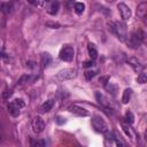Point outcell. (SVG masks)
Here are the masks:
<instances>
[{
	"instance_id": "1",
	"label": "cell",
	"mask_w": 147,
	"mask_h": 147,
	"mask_svg": "<svg viewBox=\"0 0 147 147\" xmlns=\"http://www.w3.org/2000/svg\"><path fill=\"white\" fill-rule=\"evenodd\" d=\"M109 26H110L109 30H111L117 36V38L121 41H126L127 33H126V26H125V24L119 23V22H115V23H110Z\"/></svg>"
},
{
	"instance_id": "2",
	"label": "cell",
	"mask_w": 147,
	"mask_h": 147,
	"mask_svg": "<svg viewBox=\"0 0 147 147\" xmlns=\"http://www.w3.org/2000/svg\"><path fill=\"white\" fill-rule=\"evenodd\" d=\"M92 126L96 132L100 133H105L106 131H108V126L107 123L103 121V118L101 116H93L92 117Z\"/></svg>"
},
{
	"instance_id": "3",
	"label": "cell",
	"mask_w": 147,
	"mask_h": 147,
	"mask_svg": "<svg viewBox=\"0 0 147 147\" xmlns=\"http://www.w3.org/2000/svg\"><path fill=\"white\" fill-rule=\"evenodd\" d=\"M77 75V70L76 69H72V68H67V69H63L61 71L57 72L55 79L56 80H60V82H63V80H68V79H72L75 78Z\"/></svg>"
},
{
	"instance_id": "4",
	"label": "cell",
	"mask_w": 147,
	"mask_h": 147,
	"mask_svg": "<svg viewBox=\"0 0 147 147\" xmlns=\"http://www.w3.org/2000/svg\"><path fill=\"white\" fill-rule=\"evenodd\" d=\"M74 55H75V49L72 46H64L61 51H60V59L62 61H65V62H70L72 61L74 59Z\"/></svg>"
},
{
	"instance_id": "5",
	"label": "cell",
	"mask_w": 147,
	"mask_h": 147,
	"mask_svg": "<svg viewBox=\"0 0 147 147\" xmlns=\"http://www.w3.org/2000/svg\"><path fill=\"white\" fill-rule=\"evenodd\" d=\"M117 9L121 14V17L123 21H127L130 17H131V9L124 3V2H119L117 5Z\"/></svg>"
},
{
	"instance_id": "6",
	"label": "cell",
	"mask_w": 147,
	"mask_h": 147,
	"mask_svg": "<svg viewBox=\"0 0 147 147\" xmlns=\"http://www.w3.org/2000/svg\"><path fill=\"white\" fill-rule=\"evenodd\" d=\"M45 129V123H44V119L39 116L34 117L32 119V130L34 133H41Z\"/></svg>"
},
{
	"instance_id": "7",
	"label": "cell",
	"mask_w": 147,
	"mask_h": 147,
	"mask_svg": "<svg viewBox=\"0 0 147 147\" xmlns=\"http://www.w3.org/2000/svg\"><path fill=\"white\" fill-rule=\"evenodd\" d=\"M45 2L48 3V6H47V13L48 14H51V15L57 14L59 8H60V3L57 0H45Z\"/></svg>"
},
{
	"instance_id": "8",
	"label": "cell",
	"mask_w": 147,
	"mask_h": 147,
	"mask_svg": "<svg viewBox=\"0 0 147 147\" xmlns=\"http://www.w3.org/2000/svg\"><path fill=\"white\" fill-rule=\"evenodd\" d=\"M127 38H129V39H127V45H129L131 48L136 49V48H138V47L140 46L141 40L138 38V36H137V33H136V32L131 33V36H130V37H127Z\"/></svg>"
},
{
	"instance_id": "9",
	"label": "cell",
	"mask_w": 147,
	"mask_h": 147,
	"mask_svg": "<svg viewBox=\"0 0 147 147\" xmlns=\"http://www.w3.org/2000/svg\"><path fill=\"white\" fill-rule=\"evenodd\" d=\"M69 110H70L71 113H74V114L78 115V116H82V117H86V116H88V114H90L88 110H86L85 108H82V107H79V106H77V105L70 106Z\"/></svg>"
},
{
	"instance_id": "10",
	"label": "cell",
	"mask_w": 147,
	"mask_h": 147,
	"mask_svg": "<svg viewBox=\"0 0 147 147\" xmlns=\"http://www.w3.org/2000/svg\"><path fill=\"white\" fill-rule=\"evenodd\" d=\"M127 63L133 68V70H134L136 72H139V71L142 70V64L140 63V61H139L137 57H130V59L127 60Z\"/></svg>"
},
{
	"instance_id": "11",
	"label": "cell",
	"mask_w": 147,
	"mask_h": 147,
	"mask_svg": "<svg viewBox=\"0 0 147 147\" xmlns=\"http://www.w3.org/2000/svg\"><path fill=\"white\" fill-rule=\"evenodd\" d=\"M146 14H147V3L144 1V2H140L137 6V15L140 18H145Z\"/></svg>"
},
{
	"instance_id": "12",
	"label": "cell",
	"mask_w": 147,
	"mask_h": 147,
	"mask_svg": "<svg viewBox=\"0 0 147 147\" xmlns=\"http://www.w3.org/2000/svg\"><path fill=\"white\" fill-rule=\"evenodd\" d=\"M54 102H55L54 99H48L47 101H45V102L41 105V108H40L41 111H42V113H47V111H49V110L53 108Z\"/></svg>"
},
{
	"instance_id": "13",
	"label": "cell",
	"mask_w": 147,
	"mask_h": 147,
	"mask_svg": "<svg viewBox=\"0 0 147 147\" xmlns=\"http://www.w3.org/2000/svg\"><path fill=\"white\" fill-rule=\"evenodd\" d=\"M52 61V56L48 54V53H42L41 56H40V62H41V65L42 68H46Z\"/></svg>"
},
{
	"instance_id": "14",
	"label": "cell",
	"mask_w": 147,
	"mask_h": 147,
	"mask_svg": "<svg viewBox=\"0 0 147 147\" xmlns=\"http://www.w3.org/2000/svg\"><path fill=\"white\" fill-rule=\"evenodd\" d=\"M20 109H21V108H18L14 102H10V103L8 105V111H9V114H10L11 116H14V117L18 116Z\"/></svg>"
},
{
	"instance_id": "15",
	"label": "cell",
	"mask_w": 147,
	"mask_h": 147,
	"mask_svg": "<svg viewBox=\"0 0 147 147\" xmlns=\"http://www.w3.org/2000/svg\"><path fill=\"white\" fill-rule=\"evenodd\" d=\"M131 96H132V90L131 88H125L124 92H123V95H122V102L127 103L131 100Z\"/></svg>"
},
{
	"instance_id": "16",
	"label": "cell",
	"mask_w": 147,
	"mask_h": 147,
	"mask_svg": "<svg viewBox=\"0 0 147 147\" xmlns=\"http://www.w3.org/2000/svg\"><path fill=\"white\" fill-rule=\"evenodd\" d=\"M87 51H88V55H90L91 60H95L96 56H98V51H96V48L94 47L93 44H88V46H87Z\"/></svg>"
},
{
	"instance_id": "17",
	"label": "cell",
	"mask_w": 147,
	"mask_h": 147,
	"mask_svg": "<svg viewBox=\"0 0 147 147\" xmlns=\"http://www.w3.org/2000/svg\"><path fill=\"white\" fill-rule=\"evenodd\" d=\"M29 79H30V75H23L18 80H17V84H16V86L17 87H21V86H23L24 84H26L28 82H29Z\"/></svg>"
},
{
	"instance_id": "18",
	"label": "cell",
	"mask_w": 147,
	"mask_h": 147,
	"mask_svg": "<svg viewBox=\"0 0 147 147\" xmlns=\"http://www.w3.org/2000/svg\"><path fill=\"white\" fill-rule=\"evenodd\" d=\"M0 7H1V10L5 13V14H10L11 13V5H9V3H1L0 5Z\"/></svg>"
},
{
	"instance_id": "19",
	"label": "cell",
	"mask_w": 147,
	"mask_h": 147,
	"mask_svg": "<svg viewBox=\"0 0 147 147\" xmlns=\"http://www.w3.org/2000/svg\"><path fill=\"white\" fill-rule=\"evenodd\" d=\"M85 10V5L83 2H77L75 5V11L77 14H83V11Z\"/></svg>"
},
{
	"instance_id": "20",
	"label": "cell",
	"mask_w": 147,
	"mask_h": 147,
	"mask_svg": "<svg viewBox=\"0 0 147 147\" xmlns=\"http://www.w3.org/2000/svg\"><path fill=\"white\" fill-rule=\"evenodd\" d=\"M122 125V129H123V131L125 132V134L127 136V137H130V138H132L133 137V133H132V131H131V129L129 127V125H126V124H121Z\"/></svg>"
},
{
	"instance_id": "21",
	"label": "cell",
	"mask_w": 147,
	"mask_h": 147,
	"mask_svg": "<svg viewBox=\"0 0 147 147\" xmlns=\"http://www.w3.org/2000/svg\"><path fill=\"white\" fill-rule=\"evenodd\" d=\"M125 118H126V121H127V123H130V124H133V122H134V116H133V114H132V111H126V114H125Z\"/></svg>"
},
{
	"instance_id": "22",
	"label": "cell",
	"mask_w": 147,
	"mask_h": 147,
	"mask_svg": "<svg viewBox=\"0 0 147 147\" xmlns=\"http://www.w3.org/2000/svg\"><path fill=\"white\" fill-rule=\"evenodd\" d=\"M146 79H147V76L145 72H140L139 76H138V83L139 84H145L146 83Z\"/></svg>"
},
{
	"instance_id": "23",
	"label": "cell",
	"mask_w": 147,
	"mask_h": 147,
	"mask_svg": "<svg viewBox=\"0 0 147 147\" xmlns=\"http://www.w3.org/2000/svg\"><path fill=\"white\" fill-rule=\"evenodd\" d=\"M95 74H96V70H87L86 72H85V77H86V79H92L94 76H95Z\"/></svg>"
},
{
	"instance_id": "24",
	"label": "cell",
	"mask_w": 147,
	"mask_h": 147,
	"mask_svg": "<svg viewBox=\"0 0 147 147\" xmlns=\"http://www.w3.org/2000/svg\"><path fill=\"white\" fill-rule=\"evenodd\" d=\"M13 102H14L18 108H23V107L25 106V103H24V101H23L22 99H16V100H14Z\"/></svg>"
},
{
	"instance_id": "25",
	"label": "cell",
	"mask_w": 147,
	"mask_h": 147,
	"mask_svg": "<svg viewBox=\"0 0 147 147\" xmlns=\"http://www.w3.org/2000/svg\"><path fill=\"white\" fill-rule=\"evenodd\" d=\"M13 94V91L11 90H6L5 92H3V94H2V96H3V99L5 100H7V99H9V96Z\"/></svg>"
},
{
	"instance_id": "26",
	"label": "cell",
	"mask_w": 147,
	"mask_h": 147,
	"mask_svg": "<svg viewBox=\"0 0 147 147\" xmlns=\"http://www.w3.org/2000/svg\"><path fill=\"white\" fill-rule=\"evenodd\" d=\"M83 65H84L85 68H90V67H93V65H94V60H90V61H86V62H84V63H83Z\"/></svg>"
},
{
	"instance_id": "27",
	"label": "cell",
	"mask_w": 147,
	"mask_h": 147,
	"mask_svg": "<svg viewBox=\"0 0 147 147\" xmlns=\"http://www.w3.org/2000/svg\"><path fill=\"white\" fill-rule=\"evenodd\" d=\"M46 25H47V26H52L53 29H57V28H60V24H59V23H54V22H47Z\"/></svg>"
},
{
	"instance_id": "28",
	"label": "cell",
	"mask_w": 147,
	"mask_h": 147,
	"mask_svg": "<svg viewBox=\"0 0 147 147\" xmlns=\"http://www.w3.org/2000/svg\"><path fill=\"white\" fill-rule=\"evenodd\" d=\"M65 122V118H63V117H61V116H57L56 117V123L57 124H63Z\"/></svg>"
},
{
	"instance_id": "29",
	"label": "cell",
	"mask_w": 147,
	"mask_h": 147,
	"mask_svg": "<svg viewBox=\"0 0 147 147\" xmlns=\"http://www.w3.org/2000/svg\"><path fill=\"white\" fill-rule=\"evenodd\" d=\"M32 145H34V146H45V145H46V142H45L44 140H39V141H36V142H33Z\"/></svg>"
},
{
	"instance_id": "30",
	"label": "cell",
	"mask_w": 147,
	"mask_h": 147,
	"mask_svg": "<svg viewBox=\"0 0 147 147\" xmlns=\"http://www.w3.org/2000/svg\"><path fill=\"white\" fill-rule=\"evenodd\" d=\"M29 3H31L32 6H38L39 5V0H28Z\"/></svg>"
},
{
	"instance_id": "31",
	"label": "cell",
	"mask_w": 147,
	"mask_h": 147,
	"mask_svg": "<svg viewBox=\"0 0 147 147\" xmlns=\"http://www.w3.org/2000/svg\"><path fill=\"white\" fill-rule=\"evenodd\" d=\"M100 82H102L103 85H107V83H108V77H102V78H100Z\"/></svg>"
},
{
	"instance_id": "32",
	"label": "cell",
	"mask_w": 147,
	"mask_h": 147,
	"mask_svg": "<svg viewBox=\"0 0 147 147\" xmlns=\"http://www.w3.org/2000/svg\"><path fill=\"white\" fill-rule=\"evenodd\" d=\"M106 1H107V2H110V3H111V2H114L115 0H106Z\"/></svg>"
},
{
	"instance_id": "33",
	"label": "cell",
	"mask_w": 147,
	"mask_h": 147,
	"mask_svg": "<svg viewBox=\"0 0 147 147\" xmlns=\"http://www.w3.org/2000/svg\"><path fill=\"white\" fill-rule=\"evenodd\" d=\"M1 44H2V42H1V39H0V47H1Z\"/></svg>"
},
{
	"instance_id": "34",
	"label": "cell",
	"mask_w": 147,
	"mask_h": 147,
	"mask_svg": "<svg viewBox=\"0 0 147 147\" xmlns=\"http://www.w3.org/2000/svg\"><path fill=\"white\" fill-rule=\"evenodd\" d=\"M0 141H1V137H0Z\"/></svg>"
}]
</instances>
